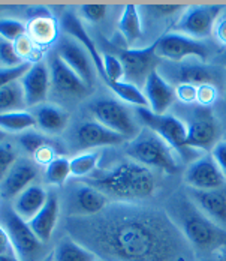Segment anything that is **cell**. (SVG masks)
Here are the masks:
<instances>
[{"instance_id":"60d3db41","label":"cell","mask_w":226,"mask_h":261,"mask_svg":"<svg viewBox=\"0 0 226 261\" xmlns=\"http://www.w3.org/2000/svg\"><path fill=\"white\" fill-rule=\"evenodd\" d=\"M217 86L213 84H202L198 87V95H196V102L200 107L210 108V105L214 104L217 99Z\"/></svg>"},{"instance_id":"9f6ffc18","label":"cell","mask_w":226,"mask_h":261,"mask_svg":"<svg viewBox=\"0 0 226 261\" xmlns=\"http://www.w3.org/2000/svg\"><path fill=\"white\" fill-rule=\"evenodd\" d=\"M225 140H226V134H225Z\"/></svg>"},{"instance_id":"f6af8a7d","label":"cell","mask_w":226,"mask_h":261,"mask_svg":"<svg viewBox=\"0 0 226 261\" xmlns=\"http://www.w3.org/2000/svg\"><path fill=\"white\" fill-rule=\"evenodd\" d=\"M55 150L51 144H47L44 146L42 149H39L36 153H35V161L41 165H48L51 164L54 159H55Z\"/></svg>"},{"instance_id":"f546056e","label":"cell","mask_w":226,"mask_h":261,"mask_svg":"<svg viewBox=\"0 0 226 261\" xmlns=\"http://www.w3.org/2000/svg\"><path fill=\"white\" fill-rule=\"evenodd\" d=\"M108 87L123 101L126 104L133 105L136 108H149V102L146 99L144 92L127 81H116V83H108Z\"/></svg>"},{"instance_id":"52a82bcc","label":"cell","mask_w":226,"mask_h":261,"mask_svg":"<svg viewBox=\"0 0 226 261\" xmlns=\"http://www.w3.org/2000/svg\"><path fill=\"white\" fill-rule=\"evenodd\" d=\"M90 111L96 122L102 123L108 129L123 135L126 140H133L141 129L132 116L130 110L114 99L101 98L90 104Z\"/></svg>"},{"instance_id":"277c9868","label":"cell","mask_w":226,"mask_h":261,"mask_svg":"<svg viewBox=\"0 0 226 261\" xmlns=\"http://www.w3.org/2000/svg\"><path fill=\"white\" fill-rule=\"evenodd\" d=\"M126 153L132 161L147 168H157L170 174L178 171L176 152L166 141L149 128H143L133 140H130L126 147Z\"/></svg>"},{"instance_id":"e0dca14e","label":"cell","mask_w":226,"mask_h":261,"mask_svg":"<svg viewBox=\"0 0 226 261\" xmlns=\"http://www.w3.org/2000/svg\"><path fill=\"white\" fill-rule=\"evenodd\" d=\"M72 198V216H95L108 207V197L95 188L93 185L84 182L78 183L71 191Z\"/></svg>"},{"instance_id":"c3c4849f","label":"cell","mask_w":226,"mask_h":261,"mask_svg":"<svg viewBox=\"0 0 226 261\" xmlns=\"http://www.w3.org/2000/svg\"><path fill=\"white\" fill-rule=\"evenodd\" d=\"M214 33L219 39L220 44L226 45V15L220 17L216 23V27H214Z\"/></svg>"},{"instance_id":"4dcf8cb0","label":"cell","mask_w":226,"mask_h":261,"mask_svg":"<svg viewBox=\"0 0 226 261\" xmlns=\"http://www.w3.org/2000/svg\"><path fill=\"white\" fill-rule=\"evenodd\" d=\"M36 125V119L32 113L14 111L0 114V130L3 132H24Z\"/></svg>"},{"instance_id":"d6a6232c","label":"cell","mask_w":226,"mask_h":261,"mask_svg":"<svg viewBox=\"0 0 226 261\" xmlns=\"http://www.w3.org/2000/svg\"><path fill=\"white\" fill-rule=\"evenodd\" d=\"M71 177V161L65 156H57L45 168V180L52 186H62Z\"/></svg>"},{"instance_id":"5b68a950","label":"cell","mask_w":226,"mask_h":261,"mask_svg":"<svg viewBox=\"0 0 226 261\" xmlns=\"http://www.w3.org/2000/svg\"><path fill=\"white\" fill-rule=\"evenodd\" d=\"M136 117L153 132H156L163 141H166L171 149L177 153V156L187 159L193 162L200 155H195V149L187 146V126L186 123L176 117L174 114H153L149 108H136ZM202 156V155H201Z\"/></svg>"},{"instance_id":"9c48e42d","label":"cell","mask_w":226,"mask_h":261,"mask_svg":"<svg viewBox=\"0 0 226 261\" xmlns=\"http://www.w3.org/2000/svg\"><path fill=\"white\" fill-rule=\"evenodd\" d=\"M222 12L223 6L220 5L190 6L184 9V12L180 15L174 29L181 35L202 41L204 38H208L213 33Z\"/></svg>"},{"instance_id":"74e56055","label":"cell","mask_w":226,"mask_h":261,"mask_svg":"<svg viewBox=\"0 0 226 261\" xmlns=\"http://www.w3.org/2000/svg\"><path fill=\"white\" fill-rule=\"evenodd\" d=\"M0 60L3 62V65L6 68H15V66L25 63L15 50L14 42H8V41L0 42Z\"/></svg>"},{"instance_id":"d590c367","label":"cell","mask_w":226,"mask_h":261,"mask_svg":"<svg viewBox=\"0 0 226 261\" xmlns=\"http://www.w3.org/2000/svg\"><path fill=\"white\" fill-rule=\"evenodd\" d=\"M20 144H21V147L24 149L27 153L35 156V153L39 149H42L44 146L50 144V141H48L47 137H44V135H41L38 132H24L20 137Z\"/></svg>"},{"instance_id":"f35d334b","label":"cell","mask_w":226,"mask_h":261,"mask_svg":"<svg viewBox=\"0 0 226 261\" xmlns=\"http://www.w3.org/2000/svg\"><path fill=\"white\" fill-rule=\"evenodd\" d=\"M30 66H32V63L25 62V63L20 65V66H15V68H2L0 69V89L8 86V84H11V83L20 81L21 77L29 71Z\"/></svg>"},{"instance_id":"7bdbcfd3","label":"cell","mask_w":226,"mask_h":261,"mask_svg":"<svg viewBox=\"0 0 226 261\" xmlns=\"http://www.w3.org/2000/svg\"><path fill=\"white\" fill-rule=\"evenodd\" d=\"M14 45H15V50H17V53L20 54V57L24 60V62H27L25 59H29V57H32L35 53H36V45H35V42L30 39V36L29 35H24V36H21L18 41H15L14 42Z\"/></svg>"},{"instance_id":"db71d44e","label":"cell","mask_w":226,"mask_h":261,"mask_svg":"<svg viewBox=\"0 0 226 261\" xmlns=\"http://www.w3.org/2000/svg\"><path fill=\"white\" fill-rule=\"evenodd\" d=\"M225 261H226V248H225Z\"/></svg>"},{"instance_id":"bcb514c9","label":"cell","mask_w":226,"mask_h":261,"mask_svg":"<svg viewBox=\"0 0 226 261\" xmlns=\"http://www.w3.org/2000/svg\"><path fill=\"white\" fill-rule=\"evenodd\" d=\"M0 255H17L6 230L0 225Z\"/></svg>"},{"instance_id":"11a10c76","label":"cell","mask_w":226,"mask_h":261,"mask_svg":"<svg viewBox=\"0 0 226 261\" xmlns=\"http://www.w3.org/2000/svg\"><path fill=\"white\" fill-rule=\"evenodd\" d=\"M98 261H102V260H101V258H99V260H98Z\"/></svg>"},{"instance_id":"f5cc1de1","label":"cell","mask_w":226,"mask_h":261,"mask_svg":"<svg viewBox=\"0 0 226 261\" xmlns=\"http://www.w3.org/2000/svg\"><path fill=\"white\" fill-rule=\"evenodd\" d=\"M225 96H226V80H225Z\"/></svg>"},{"instance_id":"4fadbf2b","label":"cell","mask_w":226,"mask_h":261,"mask_svg":"<svg viewBox=\"0 0 226 261\" xmlns=\"http://www.w3.org/2000/svg\"><path fill=\"white\" fill-rule=\"evenodd\" d=\"M184 180L190 189L198 191H213L222 189L225 186L226 177L211 155H202L193 162H190L186 170Z\"/></svg>"},{"instance_id":"8d00e7d4","label":"cell","mask_w":226,"mask_h":261,"mask_svg":"<svg viewBox=\"0 0 226 261\" xmlns=\"http://www.w3.org/2000/svg\"><path fill=\"white\" fill-rule=\"evenodd\" d=\"M17 164V152L8 143H0V183Z\"/></svg>"},{"instance_id":"9a60e30c","label":"cell","mask_w":226,"mask_h":261,"mask_svg":"<svg viewBox=\"0 0 226 261\" xmlns=\"http://www.w3.org/2000/svg\"><path fill=\"white\" fill-rule=\"evenodd\" d=\"M27 107H39L48 96L51 86L50 68L44 62H35L20 80Z\"/></svg>"},{"instance_id":"1f68e13d","label":"cell","mask_w":226,"mask_h":261,"mask_svg":"<svg viewBox=\"0 0 226 261\" xmlns=\"http://www.w3.org/2000/svg\"><path fill=\"white\" fill-rule=\"evenodd\" d=\"M99 152H90V153H82L71 159V176L72 177H90L92 173L96 170L99 164Z\"/></svg>"},{"instance_id":"3957f363","label":"cell","mask_w":226,"mask_h":261,"mask_svg":"<svg viewBox=\"0 0 226 261\" xmlns=\"http://www.w3.org/2000/svg\"><path fill=\"white\" fill-rule=\"evenodd\" d=\"M170 210L173 212L171 219L190 243V246L207 252L220 248L225 249L226 230L207 218L192 201L181 197L176 198Z\"/></svg>"},{"instance_id":"603a6c76","label":"cell","mask_w":226,"mask_h":261,"mask_svg":"<svg viewBox=\"0 0 226 261\" xmlns=\"http://www.w3.org/2000/svg\"><path fill=\"white\" fill-rule=\"evenodd\" d=\"M38 177L36 167L29 161H17L8 176L0 183V195L5 198H17L24 189L32 186Z\"/></svg>"},{"instance_id":"30bf717a","label":"cell","mask_w":226,"mask_h":261,"mask_svg":"<svg viewBox=\"0 0 226 261\" xmlns=\"http://www.w3.org/2000/svg\"><path fill=\"white\" fill-rule=\"evenodd\" d=\"M157 56L166 59L173 63H178L187 59H198L207 62L210 57V50L207 44L200 39L181 33H165L157 38Z\"/></svg>"},{"instance_id":"5bb4252c","label":"cell","mask_w":226,"mask_h":261,"mask_svg":"<svg viewBox=\"0 0 226 261\" xmlns=\"http://www.w3.org/2000/svg\"><path fill=\"white\" fill-rule=\"evenodd\" d=\"M57 54L59 57L75 72L79 79L84 81V84L89 87L93 83V75H95V65L86 51L75 39L72 38H60L59 47H57Z\"/></svg>"},{"instance_id":"7dc6e473","label":"cell","mask_w":226,"mask_h":261,"mask_svg":"<svg viewBox=\"0 0 226 261\" xmlns=\"http://www.w3.org/2000/svg\"><path fill=\"white\" fill-rule=\"evenodd\" d=\"M146 8H149V11H151L156 15L166 17V15L178 12L181 6L180 5H153V6H146Z\"/></svg>"},{"instance_id":"f1b7e54d","label":"cell","mask_w":226,"mask_h":261,"mask_svg":"<svg viewBox=\"0 0 226 261\" xmlns=\"http://www.w3.org/2000/svg\"><path fill=\"white\" fill-rule=\"evenodd\" d=\"M25 104L24 92L20 81L11 83L0 89V114L24 111Z\"/></svg>"},{"instance_id":"ee69618b","label":"cell","mask_w":226,"mask_h":261,"mask_svg":"<svg viewBox=\"0 0 226 261\" xmlns=\"http://www.w3.org/2000/svg\"><path fill=\"white\" fill-rule=\"evenodd\" d=\"M210 155L214 159V162L217 164V167L220 168V171L226 177V140L217 141L216 146L211 149Z\"/></svg>"},{"instance_id":"b9f144b4","label":"cell","mask_w":226,"mask_h":261,"mask_svg":"<svg viewBox=\"0 0 226 261\" xmlns=\"http://www.w3.org/2000/svg\"><path fill=\"white\" fill-rule=\"evenodd\" d=\"M177 99L183 104H193L196 102V95H198V87L192 84H178L176 87Z\"/></svg>"},{"instance_id":"6da1fadb","label":"cell","mask_w":226,"mask_h":261,"mask_svg":"<svg viewBox=\"0 0 226 261\" xmlns=\"http://www.w3.org/2000/svg\"><path fill=\"white\" fill-rule=\"evenodd\" d=\"M76 242L111 261H189L190 243L165 212L129 203L66 221ZM72 237V239H74Z\"/></svg>"},{"instance_id":"d4e9b609","label":"cell","mask_w":226,"mask_h":261,"mask_svg":"<svg viewBox=\"0 0 226 261\" xmlns=\"http://www.w3.org/2000/svg\"><path fill=\"white\" fill-rule=\"evenodd\" d=\"M47 200H48V192L39 185H32L15 198L12 207L18 216H21L24 221L29 222L42 210V207L47 204Z\"/></svg>"},{"instance_id":"681fc988","label":"cell","mask_w":226,"mask_h":261,"mask_svg":"<svg viewBox=\"0 0 226 261\" xmlns=\"http://www.w3.org/2000/svg\"><path fill=\"white\" fill-rule=\"evenodd\" d=\"M214 65L220 66V68H226V50L222 51L216 59H214Z\"/></svg>"},{"instance_id":"4316f807","label":"cell","mask_w":226,"mask_h":261,"mask_svg":"<svg viewBox=\"0 0 226 261\" xmlns=\"http://www.w3.org/2000/svg\"><path fill=\"white\" fill-rule=\"evenodd\" d=\"M99 257L76 242L72 237H65L54 249V261H98Z\"/></svg>"},{"instance_id":"836d02e7","label":"cell","mask_w":226,"mask_h":261,"mask_svg":"<svg viewBox=\"0 0 226 261\" xmlns=\"http://www.w3.org/2000/svg\"><path fill=\"white\" fill-rule=\"evenodd\" d=\"M103 69H105V83H116L125 80V68L122 60L112 54H103Z\"/></svg>"},{"instance_id":"ac0fdd59","label":"cell","mask_w":226,"mask_h":261,"mask_svg":"<svg viewBox=\"0 0 226 261\" xmlns=\"http://www.w3.org/2000/svg\"><path fill=\"white\" fill-rule=\"evenodd\" d=\"M60 27L65 30L66 35H69L72 39H75L76 42L89 53L93 65H95V69L99 72L103 81H105V69H103V54L99 53L98 47L95 45V41L90 38V35L87 33V30L84 29L82 23L79 21V18L76 17L75 12L72 11H68L62 15L60 18Z\"/></svg>"},{"instance_id":"8fae6325","label":"cell","mask_w":226,"mask_h":261,"mask_svg":"<svg viewBox=\"0 0 226 261\" xmlns=\"http://www.w3.org/2000/svg\"><path fill=\"white\" fill-rule=\"evenodd\" d=\"M119 59L125 68V81L135 86H144L160 62V57L157 56V39L144 48L120 50Z\"/></svg>"},{"instance_id":"8992f818","label":"cell","mask_w":226,"mask_h":261,"mask_svg":"<svg viewBox=\"0 0 226 261\" xmlns=\"http://www.w3.org/2000/svg\"><path fill=\"white\" fill-rule=\"evenodd\" d=\"M0 225L6 230L17 257L21 261L35 258L42 248V242L32 231L29 222L17 215L14 207H0Z\"/></svg>"},{"instance_id":"7c38bea8","label":"cell","mask_w":226,"mask_h":261,"mask_svg":"<svg viewBox=\"0 0 226 261\" xmlns=\"http://www.w3.org/2000/svg\"><path fill=\"white\" fill-rule=\"evenodd\" d=\"M187 126V146L195 150H211L219 138V125L210 108L195 107Z\"/></svg>"},{"instance_id":"f907efd6","label":"cell","mask_w":226,"mask_h":261,"mask_svg":"<svg viewBox=\"0 0 226 261\" xmlns=\"http://www.w3.org/2000/svg\"><path fill=\"white\" fill-rule=\"evenodd\" d=\"M0 261H21L17 255H0Z\"/></svg>"},{"instance_id":"cb8c5ba5","label":"cell","mask_w":226,"mask_h":261,"mask_svg":"<svg viewBox=\"0 0 226 261\" xmlns=\"http://www.w3.org/2000/svg\"><path fill=\"white\" fill-rule=\"evenodd\" d=\"M59 215H60V200L55 192H48L47 204L33 219L29 221L32 231L42 243H47L51 239L59 221Z\"/></svg>"},{"instance_id":"2e32d148","label":"cell","mask_w":226,"mask_h":261,"mask_svg":"<svg viewBox=\"0 0 226 261\" xmlns=\"http://www.w3.org/2000/svg\"><path fill=\"white\" fill-rule=\"evenodd\" d=\"M143 92L149 102V110L157 116L166 114L168 108L174 104L177 98L176 89L163 79V75L157 69L149 75Z\"/></svg>"},{"instance_id":"44dd1931","label":"cell","mask_w":226,"mask_h":261,"mask_svg":"<svg viewBox=\"0 0 226 261\" xmlns=\"http://www.w3.org/2000/svg\"><path fill=\"white\" fill-rule=\"evenodd\" d=\"M125 137L108 129L96 120L82 122L75 129V141L79 147H101V146H117L125 143Z\"/></svg>"},{"instance_id":"484cf974","label":"cell","mask_w":226,"mask_h":261,"mask_svg":"<svg viewBox=\"0 0 226 261\" xmlns=\"http://www.w3.org/2000/svg\"><path fill=\"white\" fill-rule=\"evenodd\" d=\"M33 116L36 119V125L47 134H59L68 125V113L52 104L36 107Z\"/></svg>"},{"instance_id":"ab89813d","label":"cell","mask_w":226,"mask_h":261,"mask_svg":"<svg viewBox=\"0 0 226 261\" xmlns=\"http://www.w3.org/2000/svg\"><path fill=\"white\" fill-rule=\"evenodd\" d=\"M79 14L90 23H101L108 14L106 5H82L79 8Z\"/></svg>"},{"instance_id":"ffe728a7","label":"cell","mask_w":226,"mask_h":261,"mask_svg":"<svg viewBox=\"0 0 226 261\" xmlns=\"http://www.w3.org/2000/svg\"><path fill=\"white\" fill-rule=\"evenodd\" d=\"M57 30H59V26L48 9L41 8V6L30 8L27 35L35 42L36 47H44V45L52 44L57 38Z\"/></svg>"},{"instance_id":"ba28073f","label":"cell","mask_w":226,"mask_h":261,"mask_svg":"<svg viewBox=\"0 0 226 261\" xmlns=\"http://www.w3.org/2000/svg\"><path fill=\"white\" fill-rule=\"evenodd\" d=\"M165 80H174L178 84H192L200 87L202 84H213L219 86L223 80V68L217 65H210L207 62H201L198 59H187L178 63H166L165 65Z\"/></svg>"},{"instance_id":"83f0119b","label":"cell","mask_w":226,"mask_h":261,"mask_svg":"<svg viewBox=\"0 0 226 261\" xmlns=\"http://www.w3.org/2000/svg\"><path fill=\"white\" fill-rule=\"evenodd\" d=\"M119 29L127 44H133L143 36V20L135 5H127L123 9Z\"/></svg>"},{"instance_id":"7402d4cb","label":"cell","mask_w":226,"mask_h":261,"mask_svg":"<svg viewBox=\"0 0 226 261\" xmlns=\"http://www.w3.org/2000/svg\"><path fill=\"white\" fill-rule=\"evenodd\" d=\"M48 68H50L51 86L57 92L69 96H81L86 93L87 86L84 84V81L59 57V54H54L51 57Z\"/></svg>"},{"instance_id":"7a4b0ae2","label":"cell","mask_w":226,"mask_h":261,"mask_svg":"<svg viewBox=\"0 0 226 261\" xmlns=\"http://www.w3.org/2000/svg\"><path fill=\"white\" fill-rule=\"evenodd\" d=\"M87 183L98 188L108 198L112 197L122 201L149 198L156 191V179L150 168L132 159L119 162L116 167L96 176H90Z\"/></svg>"},{"instance_id":"816d5d0a","label":"cell","mask_w":226,"mask_h":261,"mask_svg":"<svg viewBox=\"0 0 226 261\" xmlns=\"http://www.w3.org/2000/svg\"><path fill=\"white\" fill-rule=\"evenodd\" d=\"M5 137H6V132H3V130H0V143H3V140H5Z\"/></svg>"},{"instance_id":"d6986e66","label":"cell","mask_w":226,"mask_h":261,"mask_svg":"<svg viewBox=\"0 0 226 261\" xmlns=\"http://www.w3.org/2000/svg\"><path fill=\"white\" fill-rule=\"evenodd\" d=\"M189 197L207 218L226 230V191L223 188L213 191L190 189Z\"/></svg>"},{"instance_id":"e575fe53","label":"cell","mask_w":226,"mask_h":261,"mask_svg":"<svg viewBox=\"0 0 226 261\" xmlns=\"http://www.w3.org/2000/svg\"><path fill=\"white\" fill-rule=\"evenodd\" d=\"M24 35H27V26L21 21L12 20V18L0 20V36L3 38V41L15 42Z\"/></svg>"}]
</instances>
